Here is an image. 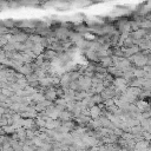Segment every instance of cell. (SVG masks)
Here are the masks:
<instances>
[{
	"label": "cell",
	"instance_id": "cell-1",
	"mask_svg": "<svg viewBox=\"0 0 151 151\" xmlns=\"http://www.w3.org/2000/svg\"><path fill=\"white\" fill-rule=\"evenodd\" d=\"M99 112V107L98 106H94V107H92L91 109V114H92V117H98V113Z\"/></svg>",
	"mask_w": 151,
	"mask_h": 151
}]
</instances>
